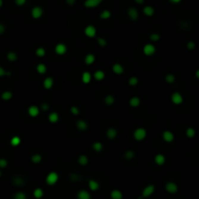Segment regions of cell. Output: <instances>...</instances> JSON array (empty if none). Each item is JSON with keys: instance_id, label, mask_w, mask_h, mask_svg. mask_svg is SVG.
<instances>
[{"instance_id": "19", "label": "cell", "mask_w": 199, "mask_h": 199, "mask_svg": "<svg viewBox=\"0 0 199 199\" xmlns=\"http://www.w3.org/2000/svg\"><path fill=\"white\" fill-rule=\"evenodd\" d=\"M110 196H111L112 199H123V192H121L120 190L114 189V190L111 191V193H110Z\"/></svg>"}, {"instance_id": "3", "label": "cell", "mask_w": 199, "mask_h": 199, "mask_svg": "<svg viewBox=\"0 0 199 199\" xmlns=\"http://www.w3.org/2000/svg\"><path fill=\"white\" fill-rule=\"evenodd\" d=\"M156 47H154L153 44H146L145 46L143 48V51L144 54H146L147 57H151V56H153L154 54H156Z\"/></svg>"}, {"instance_id": "38", "label": "cell", "mask_w": 199, "mask_h": 199, "mask_svg": "<svg viewBox=\"0 0 199 199\" xmlns=\"http://www.w3.org/2000/svg\"><path fill=\"white\" fill-rule=\"evenodd\" d=\"M93 149L95 151V152H101V151L103 150V145L100 143V142H94L93 145Z\"/></svg>"}, {"instance_id": "34", "label": "cell", "mask_w": 199, "mask_h": 199, "mask_svg": "<svg viewBox=\"0 0 199 199\" xmlns=\"http://www.w3.org/2000/svg\"><path fill=\"white\" fill-rule=\"evenodd\" d=\"M36 70H37L39 74H45L47 72V66L44 63H39L37 65V67H36Z\"/></svg>"}, {"instance_id": "32", "label": "cell", "mask_w": 199, "mask_h": 199, "mask_svg": "<svg viewBox=\"0 0 199 199\" xmlns=\"http://www.w3.org/2000/svg\"><path fill=\"white\" fill-rule=\"evenodd\" d=\"M7 59L11 62H14L18 59V54L15 53V51H9L8 54H7Z\"/></svg>"}, {"instance_id": "29", "label": "cell", "mask_w": 199, "mask_h": 199, "mask_svg": "<svg viewBox=\"0 0 199 199\" xmlns=\"http://www.w3.org/2000/svg\"><path fill=\"white\" fill-rule=\"evenodd\" d=\"M33 196H34L36 199H41L44 196V191H43V189H40V187L34 189V191H33Z\"/></svg>"}, {"instance_id": "16", "label": "cell", "mask_w": 199, "mask_h": 199, "mask_svg": "<svg viewBox=\"0 0 199 199\" xmlns=\"http://www.w3.org/2000/svg\"><path fill=\"white\" fill-rule=\"evenodd\" d=\"M101 3V0H87L84 2V6L87 8H95Z\"/></svg>"}, {"instance_id": "40", "label": "cell", "mask_w": 199, "mask_h": 199, "mask_svg": "<svg viewBox=\"0 0 199 199\" xmlns=\"http://www.w3.org/2000/svg\"><path fill=\"white\" fill-rule=\"evenodd\" d=\"M138 83H139V80L137 77H131V78H129V80H128V84H129L131 87L137 86Z\"/></svg>"}, {"instance_id": "45", "label": "cell", "mask_w": 199, "mask_h": 199, "mask_svg": "<svg viewBox=\"0 0 199 199\" xmlns=\"http://www.w3.org/2000/svg\"><path fill=\"white\" fill-rule=\"evenodd\" d=\"M97 43H98V45L100 46V47H102V48H105V47L107 46V41H106V39L102 38V37H98V38H97Z\"/></svg>"}, {"instance_id": "21", "label": "cell", "mask_w": 199, "mask_h": 199, "mask_svg": "<svg viewBox=\"0 0 199 199\" xmlns=\"http://www.w3.org/2000/svg\"><path fill=\"white\" fill-rule=\"evenodd\" d=\"M165 160H166L165 159V156L161 153H158L154 156V162H156L157 165H163L165 163Z\"/></svg>"}, {"instance_id": "28", "label": "cell", "mask_w": 199, "mask_h": 199, "mask_svg": "<svg viewBox=\"0 0 199 199\" xmlns=\"http://www.w3.org/2000/svg\"><path fill=\"white\" fill-rule=\"evenodd\" d=\"M93 78L96 80V81H102L104 80L105 78V73L101 71V70H98V71H96L93 74Z\"/></svg>"}, {"instance_id": "41", "label": "cell", "mask_w": 199, "mask_h": 199, "mask_svg": "<svg viewBox=\"0 0 199 199\" xmlns=\"http://www.w3.org/2000/svg\"><path fill=\"white\" fill-rule=\"evenodd\" d=\"M186 134H187V136L189 138H193L194 137V135H195V130H194V128H192V127H189L186 130Z\"/></svg>"}, {"instance_id": "51", "label": "cell", "mask_w": 199, "mask_h": 199, "mask_svg": "<svg viewBox=\"0 0 199 199\" xmlns=\"http://www.w3.org/2000/svg\"><path fill=\"white\" fill-rule=\"evenodd\" d=\"M5 30H6V28H5V26H4V24H3V23H0V35H2L3 33L5 32Z\"/></svg>"}, {"instance_id": "58", "label": "cell", "mask_w": 199, "mask_h": 199, "mask_svg": "<svg viewBox=\"0 0 199 199\" xmlns=\"http://www.w3.org/2000/svg\"><path fill=\"white\" fill-rule=\"evenodd\" d=\"M198 77H199V70L196 71V78H198Z\"/></svg>"}, {"instance_id": "7", "label": "cell", "mask_w": 199, "mask_h": 199, "mask_svg": "<svg viewBox=\"0 0 199 199\" xmlns=\"http://www.w3.org/2000/svg\"><path fill=\"white\" fill-rule=\"evenodd\" d=\"M54 51H56V54H58V56H63V54H66V51H67V47H66V45L63 43H58L56 46V48H54Z\"/></svg>"}, {"instance_id": "17", "label": "cell", "mask_w": 199, "mask_h": 199, "mask_svg": "<svg viewBox=\"0 0 199 199\" xmlns=\"http://www.w3.org/2000/svg\"><path fill=\"white\" fill-rule=\"evenodd\" d=\"M112 70H113V72L115 73V74H117V75H120V74H123V71H124L123 66L121 65V64H120V63H116V64H114V65L112 66Z\"/></svg>"}, {"instance_id": "23", "label": "cell", "mask_w": 199, "mask_h": 199, "mask_svg": "<svg viewBox=\"0 0 199 199\" xmlns=\"http://www.w3.org/2000/svg\"><path fill=\"white\" fill-rule=\"evenodd\" d=\"M48 119H49V121L51 123H56L59 120V116H58V114L57 112H53L51 113L49 117H48Z\"/></svg>"}, {"instance_id": "22", "label": "cell", "mask_w": 199, "mask_h": 199, "mask_svg": "<svg viewBox=\"0 0 199 199\" xmlns=\"http://www.w3.org/2000/svg\"><path fill=\"white\" fill-rule=\"evenodd\" d=\"M143 12H144V14L146 15V16H148V17H153V14H154V8L153 7H152V6H145L144 7V9H143Z\"/></svg>"}, {"instance_id": "56", "label": "cell", "mask_w": 199, "mask_h": 199, "mask_svg": "<svg viewBox=\"0 0 199 199\" xmlns=\"http://www.w3.org/2000/svg\"><path fill=\"white\" fill-rule=\"evenodd\" d=\"M135 2H136V3H138V4H143V3H144L143 0H136Z\"/></svg>"}, {"instance_id": "14", "label": "cell", "mask_w": 199, "mask_h": 199, "mask_svg": "<svg viewBox=\"0 0 199 199\" xmlns=\"http://www.w3.org/2000/svg\"><path fill=\"white\" fill-rule=\"evenodd\" d=\"M106 135H107V137H108L110 140H114V139H115V138L117 137V131L116 128L110 127V128H108V129H107V131H106Z\"/></svg>"}, {"instance_id": "44", "label": "cell", "mask_w": 199, "mask_h": 199, "mask_svg": "<svg viewBox=\"0 0 199 199\" xmlns=\"http://www.w3.org/2000/svg\"><path fill=\"white\" fill-rule=\"evenodd\" d=\"M14 199H26V195L23 191H19L14 195Z\"/></svg>"}, {"instance_id": "15", "label": "cell", "mask_w": 199, "mask_h": 199, "mask_svg": "<svg viewBox=\"0 0 199 199\" xmlns=\"http://www.w3.org/2000/svg\"><path fill=\"white\" fill-rule=\"evenodd\" d=\"M77 199H91V195L87 190L82 189L77 194Z\"/></svg>"}, {"instance_id": "4", "label": "cell", "mask_w": 199, "mask_h": 199, "mask_svg": "<svg viewBox=\"0 0 199 199\" xmlns=\"http://www.w3.org/2000/svg\"><path fill=\"white\" fill-rule=\"evenodd\" d=\"M154 190H156V187H154L153 185L147 186L145 189H143V191H142V197H144V198L150 197L151 195L153 194Z\"/></svg>"}, {"instance_id": "49", "label": "cell", "mask_w": 199, "mask_h": 199, "mask_svg": "<svg viewBox=\"0 0 199 199\" xmlns=\"http://www.w3.org/2000/svg\"><path fill=\"white\" fill-rule=\"evenodd\" d=\"M187 48L189 50H193L194 48H195V44H194V42H192V41H189V42H187Z\"/></svg>"}, {"instance_id": "48", "label": "cell", "mask_w": 199, "mask_h": 199, "mask_svg": "<svg viewBox=\"0 0 199 199\" xmlns=\"http://www.w3.org/2000/svg\"><path fill=\"white\" fill-rule=\"evenodd\" d=\"M8 165V161L5 158H0V168H5Z\"/></svg>"}, {"instance_id": "53", "label": "cell", "mask_w": 199, "mask_h": 199, "mask_svg": "<svg viewBox=\"0 0 199 199\" xmlns=\"http://www.w3.org/2000/svg\"><path fill=\"white\" fill-rule=\"evenodd\" d=\"M41 107H42V109H43V110H45V111H47V110L49 109V105L46 104V103H44V104H42Z\"/></svg>"}, {"instance_id": "11", "label": "cell", "mask_w": 199, "mask_h": 199, "mask_svg": "<svg viewBox=\"0 0 199 199\" xmlns=\"http://www.w3.org/2000/svg\"><path fill=\"white\" fill-rule=\"evenodd\" d=\"M162 138H163V140H164L165 142H167V143H171V142L174 141L175 136H174V134H173L171 131H169V130H165V131L163 132V133H162Z\"/></svg>"}, {"instance_id": "13", "label": "cell", "mask_w": 199, "mask_h": 199, "mask_svg": "<svg viewBox=\"0 0 199 199\" xmlns=\"http://www.w3.org/2000/svg\"><path fill=\"white\" fill-rule=\"evenodd\" d=\"M87 123L84 120H78L76 123V127L78 128L80 131H86L87 129Z\"/></svg>"}, {"instance_id": "12", "label": "cell", "mask_w": 199, "mask_h": 199, "mask_svg": "<svg viewBox=\"0 0 199 199\" xmlns=\"http://www.w3.org/2000/svg\"><path fill=\"white\" fill-rule=\"evenodd\" d=\"M27 112H28V115L30 116V117H37V116L39 115V114H40V109L38 108L37 106L32 105V106H30V107H29V108H28Z\"/></svg>"}, {"instance_id": "43", "label": "cell", "mask_w": 199, "mask_h": 199, "mask_svg": "<svg viewBox=\"0 0 199 199\" xmlns=\"http://www.w3.org/2000/svg\"><path fill=\"white\" fill-rule=\"evenodd\" d=\"M134 156H135V153H134L133 151H131V150L126 151L125 153H124V157L126 158V159H132Z\"/></svg>"}, {"instance_id": "25", "label": "cell", "mask_w": 199, "mask_h": 199, "mask_svg": "<svg viewBox=\"0 0 199 199\" xmlns=\"http://www.w3.org/2000/svg\"><path fill=\"white\" fill-rule=\"evenodd\" d=\"M90 81H91V74L90 72H84L83 73V75H82V82L84 83V84H88V83H90Z\"/></svg>"}, {"instance_id": "20", "label": "cell", "mask_w": 199, "mask_h": 199, "mask_svg": "<svg viewBox=\"0 0 199 199\" xmlns=\"http://www.w3.org/2000/svg\"><path fill=\"white\" fill-rule=\"evenodd\" d=\"M88 187L90 189V190L96 191L97 189H99V187H100V185H99V183L97 182V181L90 180V182H88Z\"/></svg>"}, {"instance_id": "26", "label": "cell", "mask_w": 199, "mask_h": 199, "mask_svg": "<svg viewBox=\"0 0 199 199\" xmlns=\"http://www.w3.org/2000/svg\"><path fill=\"white\" fill-rule=\"evenodd\" d=\"M94 61H95V57H94V54H88L86 56V57H84V62H86L87 65L93 64Z\"/></svg>"}, {"instance_id": "30", "label": "cell", "mask_w": 199, "mask_h": 199, "mask_svg": "<svg viewBox=\"0 0 199 199\" xmlns=\"http://www.w3.org/2000/svg\"><path fill=\"white\" fill-rule=\"evenodd\" d=\"M78 162H79L80 165L84 166V165H87L88 163V158H87V156H86V154H81V156H79V158H78Z\"/></svg>"}, {"instance_id": "27", "label": "cell", "mask_w": 199, "mask_h": 199, "mask_svg": "<svg viewBox=\"0 0 199 199\" xmlns=\"http://www.w3.org/2000/svg\"><path fill=\"white\" fill-rule=\"evenodd\" d=\"M12 97H13V93L12 91H9V90L3 91L2 94H1V98L4 101H8V100H10V99H12Z\"/></svg>"}, {"instance_id": "60", "label": "cell", "mask_w": 199, "mask_h": 199, "mask_svg": "<svg viewBox=\"0 0 199 199\" xmlns=\"http://www.w3.org/2000/svg\"><path fill=\"white\" fill-rule=\"evenodd\" d=\"M2 176V172H1V170H0V177Z\"/></svg>"}, {"instance_id": "2", "label": "cell", "mask_w": 199, "mask_h": 199, "mask_svg": "<svg viewBox=\"0 0 199 199\" xmlns=\"http://www.w3.org/2000/svg\"><path fill=\"white\" fill-rule=\"evenodd\" d=\"M58 174L57 172H51V173H49L48 174V176L46 177V183H47V185H49V186H54V185H56V184L57 183V181H58Z\"/></svg>"}, {"instance_id": "57", "label": "cell", "mask_w": 199, "mask_h": 199, "mask_svg": "<svg viewBox=\"0 0 199 199\" xmlns=\"http://www.w3.org/2000/svg\"><path fill=\"white\" fill-rule=\"evenodd\" d=\"M170 1H171L172 3H180V2H181V0H170Z\"/></svg>"}, {"instance_id": "24", "label": "cell", "mask_w": 199, "mask_h": 199, "mask_svg": "<svg viewBox=\"0 0 199 199\" xmlns=\"http://www.w3.org/2000/svg\"><path fill=\"white\" fill-rule=\"evenodd\" d=\"M140 103H141V100H140V98L137 97V96L131 97L130 100H129V105L131 107H133V108H136V107H138L140 105Z\"/></svg>"}, {"instance_id": "6", "label": "cell", "mask_w": 199, "mask_h": 199, "mask_svg": "<svg viewBox=\"0 0 199 199\" xmlns=\"http://www.w3.org/2000/svg\"><path fill=\"white\" fill-rule=\"evenodd\" d=\"M165 190L169 193L174 194L178 191V186H177V184L174 182H168L166 185H165Z\"/></svg>"}, {"instance_id": "55", "label": "cell", "mask_w": 199, "mask_h": 199, "mask_svg": "<svg viewBox=\"0 0 199 199\" xmlns=\"http://www.w3.org/2000/svg\"><path fill=\"white\" fill-rule=\"evenodd\" d=\"M66 3H67V4L72 5V4H75V1H74V0H67V1H66Z\"/></svg>"}, {"instance_id": "39", "label": "cell", "mask_w": 199, "mask_h": 199, "mask_svg": "<svg viewBox=\"0 0 199 199\" xmlns=\"http://www.w3.org/2000/svg\"><path fill=\"white\" fill-rule=\"evenodd\" d=\"M111 17V12L109 10H104L102 11V13L100 14V19L102 20H107Z\"/></svg>"}, {"instance_id": "42", "label": "cell", "mask_w": 199, "mask_h": 199, "mask_svg": "<svg viewBox=\"0 0 199 199\" xmlns=\"http://www.w3.org/2000/svg\"><path fill=\"white\" fill-rule=\"evenodd\" d=\"M175 80H176V78L173 74H167L165 76V81H166L168 84H173L175 82Z\"/></svg>"}, {"instance_id": "5", "label": "cell", "mask_w": 199, "mask_h": 199, "mask_svg": "<svg viewBox=\"0 0 199 199\" xmlns=\"http://www.w3.org/2000/svg\"><path fill=\"white\" fill-rule=\"evenodd\" d=\"M43 13H44V11L40 6L33 7L32 10H31V16H32L33 19H36V20L40 19V18L43 16Z\"/></svg>"}, {"instance_id": "37", "label": "cell", "mask_w": 199, "mask_h": 199, "mask_svg": "<svg viewBox=\"0 0 199 199\" xmlns=\"http://www.w3.org/2000/svg\"><path fill=\"white\" fill-rule=\"evenodd\" d=\"M35 54H36V56H37V57H43L46 56V50L44 49V48H42V47H39V48H37V50H36Z\"/></svg>"}, {"instance_id": "8", "label": "cell", "mask_w": 199, "mask_h": 199, "mask_svg": "<svg viewBox=\"0 0 199 199\" xmlns=\"http://www.w3.org/2000/svg\"><path fill=\"white\" fill-rule=\"evenodd\" d=\"M171 101L173 104L175 105H180L184 102V98L182 96V94L180 93H174L171 95Z\"/></svg>"}, {"instance_id": "54", "label": "cell", "mask_w": 199, "mask_h": 199, "mask_svg": "<svg viewBox=\"0 0 199 199\" xmlns=\"http://www.w3.org/2000/svg\"><path fill=\"white\" fill-rule=\"evenodd\" d=\"M78 178H79V177L77 175H74V174L71 175V180L72 181H78Z\"/></svg>"}, {"instance_id": "59", "label": "cell", "mask_w": 199, "mask_h": 199, "mask_svg": "<svg viewBox=\"0 0 199 199\" xmlns=\"http://www.w3.org/2000/svg\"><path fill=\"white\" fill-rule=\"evenodd\" d=\"M2 5H3V1H2V0H0V8L2 7Z\"/></svg>"}, {"instance_id": "47", "label": "cell", "mask_w": 199, "mask_h": 199, "mask_svg": "<svg viewBox=\"0 0 199 199\" xmlns=\"http://www.w3.org/2000/svg\"><path fill=\"white\" fill-rule=\"evenodd\" d=\"M70 111H71V113L74 116H78L80 114V110H79L78 107H76V106H72L71 108H70Z\"/></svg>"}, {"instance_id": "46", "label": "cell", "mask_w": 199, "mask_h": 199, "mask_svg": "<svg viewBox=\"0 0 199 199\" xmlns=\"http://www.w3.org/2000/svg\"><path fill=\"white\" fill-rule=\"evenodd\" d=\"M150 39L153 42H156L160 39V35L158 33H153V34L150 35Z\"/></svg>"}, {"instance_id": "10", "label": "cell", "mask_w": 199, "mask_h": 199, "mask_svg": "<svg viewBox=\"0 0 199 199\" xmlns=\"http://www.w3.org/2000/svg\"><path fill=\"white\" fill-rule=\"evenodd\" d=\"M127 16H128V18H129L130 20L136 21L138 19V17H139L138 10L136 8H134V7H130V8L127 10Z\"/></svg>"}, {"instance_id": "31", "label": "cell", "mask_w": 199, "mask_h": 199, "mask_svg": "<svg viewBox=\"0 0 199 199\" xmlns=\"http://www.w3.org/2000/svg\"><path fill=\"white\" fill-rule=\"evenodd\" d=\"M104 102H105L106 105L111 106V105L114 104V103H115V97H114L113 95H111V94L107 95V96L104 98Z\"/></svg>"}, {"instance_id": "52", "label": "cell", "mask_w": 199, "mask_h": 199, "mask_svg": "<svg viewBox=\"0 0 199 199\" xmlns=\"http://www.w3.org/2000/svg\"><path fill=\"white\" fill-rule=\"evenodd\" d=\"M16 4L19 6H23L25 4V0H16Z\"/></svg>"}, {"instance_id": "18", "label": "cell", "mask_w": 199, "mask_h": 199, "mask_svg": "<svg viewBox=\"0 0 199 199\" xmlns=\"http://www.w3.org/2000/svg\"><path fill=\"white\" fill-rule=\"evenodd\" d=\"M43 86H44V88H46V90H51V88L54 87V79L51 78V77H48V78L44 80Z\"/></svg>"}, {"instance_id": "9", "label": "cell", "mask_w": 199, "mask_h": 199, "mask_svg": "<svg viewBox=\"0 0 199 199\" xmlns=\"http://www.w3.org/2000/svg\"><path fill=\"white\" fill-rule=\"evenodd\" d=\"M84 34L87 36L88 38H93L96 35V28H95L93 25H87V26L84 28Z\"/></svg>"}, {"instance_id": "33", "label": "cell", "mask_w": 199, "mask_h": 199, "mask_svg": "<svg viewBox=\"0 0 199 199\" xmlns=\"http://www.w3.org/2000/svg\"><path fill=\"white\" fill-rule=\"evenodd\" d=\"M31 161L33 162V163H35V164L40 163V162L42 161V156H41V154H39V153H34L31 156Z\"/></svg>"}, {"instance_id": "50", "label": "cell", "mask_w": 199, "mask_h": 199, "mask_svg": "<svg viewBox=\"0 0 199 199\" xmlns=\"http://www.w3.org/2000/svg\"><path fill=\"white\" fill-rule=\"evenodd\" d=\"M5 75H7L6 70L3 68V67H1V66H0V77H4Z\"/></svg>"}, {"instance_id": "35", "label": "cell", "mask_w": 199, "mask_h": 199, "mask_svg": "<svg viewBox=\"0 0 199 199\" xmlns=\"http://www.w3.org/2000/svg\"><path fill=\"white\" fill-rule=\"evenodd\" d=\"M21 138L19 137V136H14L10 141L11 145H12L13 147H18L21 144Z\"/></svg>"}, {"instance_id": "36", "label": "cell", "mask_w": 199, "mask_h": 199, "mask_svg": "<svg viewBox=\"0 0 199 199\" xmlns=\"http://www.w3.org/2000/svg\"><path fill=\"white\" fill-rule=\"evenodd\" d=\"M13 183L15 184L16 186H23V179L21 178V177H20V176H16L15 178L13 179Z\"/></svg>"}, {"instance_id": "1", "label": "cell", "mask_w": 199, "mask_h": 199, "mask_svg": "<svg viewBox=\"0 0 199 199\" xmlns=\"http://www.w3.org/2000/svg\"><path fill=\"white\" fill-rule=\"evenodd\" d=\"M147 136V130L143 127H139L137 129H135L133 132V137L136 141H143Z\"/></svg>"}]
</instances>
